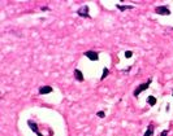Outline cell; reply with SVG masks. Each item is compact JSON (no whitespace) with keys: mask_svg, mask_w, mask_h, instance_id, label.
<instances>
[{"mask_svg":"<svg viewBox=\"0 0 173 136\" xmlns=\"http://www.w3.org/2000/svg\"><path fill=\"white\" fill-rule=\"evenodd\" d=\"M151 82H152V79L150 78V79H148V80L146 82V83H141V84H139V86L137 87V88L134 89V96H135V97H138V96H139V93H141V92H143V91H146V89H147L148 87H150V84H151Z\"/></svg>","mask_w":173,"mask_h":136,"instance_id":"cell-1","label":"cell"},{"mask_svg":"<svg viewBox=\"0 0 173 136\" xmlns=\"http://www.w3.org/2000/svg\"><path fill=\"white\" fill-rule=\"evenodd\" d=\"M147 103H148V105H156V97L155 96H148Z\"/></svg>","mask_w":173,"mask_h":136,"instance_id":"cell-10","label":"cell"},{"mask_svg":"<svg viewBox=\"0 0 173 136\" xmlns=\"http://www.w3.org/2000/svg\"><path fill=\"white\" fill-rule=\"evenodd\" d=\"M131 56H133V52H131V51H126V52H125V57H126V58H130Z\"/></svg>","mask_w":173,"mask_h":136,"instance_id":"cell-12","label":"cell"},{"mask_svg":"<svg viewBox=\"0 0 173 136\" xmlns=\"http://www.w3.org/2000/svg\"><path fill=\"white\" fill-rule=\"evenodd\" d=\"M108 74H109V70H108L107 67H104V69H103V74H101L100 79H101V80H104V79H106V78L108 77Z\"/></svg>","mask_w":173,"mask_h":136,"instance_id":"cell-11","label":"cell"},{"mask_svg":"<svg viewBox=\"0 0 173 136\" xmlns=\"http://www.w3.org/2000/svg\"><path fill=\"white\" fill-rule=\"evenodd\" d=\"M27 126L30 127V130H31L33 132H35L36 135L39 134V128H38V124H36L35 122H33V120H27Z\"/></svg>","mask_w":173,"mask_h":136,"instance_id":"cell-6","label":"cell"},{"mask_svg":"<svg viewBox=\"0 0 173 136\" xmlns=\"http://www.w3.org/2000/svg\"><path fill=\"white\" fill-rule=\"evenodd\" d=\"M116 8H117L118 10H126V9H133L134 5H120V4H117Z\"/></svg>","mask_w":173,"mask_h":136,"instance_id":"cell-9","label":"cell"},{"mask_svg":"<svg viewBox=\"0 0 173 136\" xmlns=\"http://www.w3.org/2000/svg\"><path fill=\"white\" fill-rule=\"evenodd\" d=\"M74 77H76L78 82H83V74H82L81 70H78V69L74 70Z\"/></svg>","mask_w":173,"mask_h":136,"instance_id":"cell-7","label":"cell"},{"mask_svg":"<svg viewBox=\"0 0 173 136\" xmlns=\"http://www.w3.org/2000/svg\"><path fill=\"white\" fill-rule=\"evenodd\" d=\"M168 134H169V131L168 130H164V131H161L160 136H168Z\"/></svg>","mask_w":173,"mask_h":136,"instance_id":"cell-14","label":"cell"},{"mask_svg":"<svg viewBox=\"0 0 173 136\" xmlns=\"http://www.w3.org/2000/svg\"><path fill=\"white\" fill-rule=\"evenodd\" d=\"M77 14H78L80 17H83V18H91V16L89 14V7H87V5L81 7V8L77 10Z\"/></svg>","mask_w":173,"mask_h":136,"instance_id":"cell-3","label":"cell"},{"mask_svg":"<svg viewBox=\"0 0 173 136\" xmlns=\"http://www.w3.org/2000/svg\"><path fill=\"white\" fill-rule=\"evenodd\" d=\"M85 56L89 60H91V61H98V60H99V55H98V52H95V51H87V52H85Z\"/></svg>","mask_w":173,"mask_h":136,"instance_id":"cell-4","label":"cell"},{"mask_svg":"<svg viewBox=\"0 0 173 136\" xmlns=\"http://www.w3.org/2000/svg\"><path fill=\"white\" fill-rule=\"evenodd\" d=\"M172 96H173V92H172Z\"/></svg>","mask_w":173,"mask_h":136,"instance_id":"cell-15","label":"cell"},{"mask_svg":"<svg viewBox=\"0 0 173 136\" xmlns=\"http://www.w3.org/2000/svg\"><path fill=\"white\" fill-rule=\"evenodd\" d=\"M155 13L160 14V16H169L171 14V9L167 5H160V7H156L155 8Z\"/></svg>","mask_w":173,"mask_h":136,"instance_id":"cell-2","label":"cell"},{"mask_svg":"<svg viewBox=\"0 0 173 136\" xmlns=\"http://www.w3.org/2000/svg\"><path fill=\"white\" fill-rule=\"evenodd\" d=\"M52 91H54V88H52L51 86H43L39 88V95H48Z\"/></svg>","mask_w":173,"mask_h":136,"instance_id":"cell-5","label":"cell"},{"mask_svg":"<svg viewBox=\"0 0 173 136\" xmlns=\"http://www.w3.org/2000/svg\"><path fill=\"white\" fill-rule=\"evenodd\" d=\"M96 115L99 117V118H104V117H106V113H104V112H98Z\"/></svg>","mask_w":173,"mask_h":136,"instance_id":"cell-13","label":"cell"},{"mask_svg":"<svg viewBox=\"0 0 173 136\" xmlns=\"http://www.w3.org/2000/svg\"><path fill=\"white\" fill-rule=\"evenodd\" d=\"M152 135H154V124H152V123H150L148 130L145 132V135H143V136H152Z\"/></svg>","mask_w":173,"mask_h":136,"instance_id":"cell-8","label":"cell"}]
</instances>
